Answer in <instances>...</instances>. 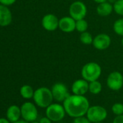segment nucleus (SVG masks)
I'll return each mask as SVG.
<instances>
[{"label": "nucleus", "instance_id": "a211bd4d", "mask_svg": "<svg viewBox=\"0 0 123 123\" xmlns=\"http://www.w3.org/2000/svg\"><path fill=\"white\" fill-rule=\"evenodd\" d=\"M101 90H102V85L98 80L89 82L88 91L91 94H98L101 92Z\"/></svg>", "mask_w": 123, "mask_h": 123}, {"label": "nucleus", "instance_id": "bb28decb", "mask_svg": "<svg viewBox=\"0 0 123 123\" xmlns=\"http://www.w3.org/2000/svg\"><path fill=\"white\" fill-rule=\"evenodd\" d=\"M51 120L48 118L47 117H42L40 120H39V123H51Z\"/></svg>", "mask_w": 123, "mask_h": 123}, {"label": "nucleus", "instance_id": "2f4dec72", "mask_svg": "<svg viewBox=\"0 0 123 123\" xmlns=\"http://www.w3.org/2000/svg\"><path fill=\"white\" fill-rule=\"evenodd\" d=\"M121 45H122V46L123 47V37H122V40H121Z\"/></svg>", "mask_w": 123, "mask_h": 123}, {"label": "nucleus", "instance_id": "1a4fd4ad", "mask_svg": "<svg viewBox=\"0 0 123 123\" xmlns=\"http://www.w3.org/2000/svg\"><path fill=\"white\" fill-rule=\"evenodd\" d=\"M107 84L109 89L112 91H118L123 86V76L119 71L110 73L107 79Z\"/></svg>", "mask_w": 123, "mask_h": 123}, {"label": "nucleus", "instance_id": "ddd939ff", "mask_svg": "<svg viewBox=\"0 0 123 123\" xmlns=\"http://www.w3.org/2000/svg\"><path fill=\"white\" fill-rule=\"evenodd\" d=\"M89 82L81 79L75 81L72 85V92L73 94L84 96L88 91Z\"/></svg>", "mask_w": 123, "mask_h": 123}, {"label": "nucleus", "instance_id": "7ed1b4c3", "mask_svg": "<svg viewBox=\"0 0 123 123\" xmlns=\"http://www.w3.org/2000/svg\"><path fill=\"white\" fill-rule=\"evenodd\" d=\"M101 67L96 62L86 63L81 69V76L88 82L96 81L101 75Z\"/></svg>", "mask_w": 123, "mask_h": 123}, {"label": "nucleus", "instance_id": "9d476101", "mask_svg": "<svg viewBox=\"0 0 123 123\" xmlns=\"http://www.w3.org/2000/svg\"><path fill=\"white\" fill-rule=\"evenodd\" d=\"M112 44L111 37L106 33H100L94 37L93 46L99 50H104L109 48Z\"/></svg>", "mask_w": 123, "mask_h": 123}, {"label": "nucleus", "instance_id": "7c9ffc66", "mask_svg": "<svg viewBox=\"0 0 123 123\" xmlns=\"http://www.w3.org/2000/svg\"><path fill=\"white\" fill-rule=\"evenodd\" d=\"M117 0H107V1H109V3H111L112 4H114L115 2H116Z\"/></svg>", "mask_w": 123, "mask_h": 123}, {"label": "nucleus", "instance_id": "b1692460", "mask_svg": "<svg viewBox=\"0 0 123 123\" xmlns=\"http://www.w3.org/2000/svg\"><path fill=\"white\" fill-rule=\"evenodd\" d=\"M72 123H92L90 122V120L87 118V117H76L74 119Z\"/></svg>", "mask_w": 123, "mask_h": 123}, {"label": "nucleus", "instance_id": "9b49d317", "mask_svg": "<svg viewBox=\"0 0 123 123\" xmlns=\"http://www.w3.org/2000/svg\"><path fill=\"white\" fill-rule=\"evenodd\" d=\"M59 18L54 14H46L41 19L43 28L49 32H53L59 29Z\"/></svg>", "mask_w": 123, "mask_h": 123}, {"label": "nucleus", "instance_id": "473e14b6", "mask_svg": "<svg viewBox=\"0 0 123 123\" xmlns=\"http://www.w3.org/2000/svg\"><path fill=\"white\" fill-rule=\"evenodd\" d=\"M31 123H40L39 122H36V121H34V122H32Z\"/></svg>", "mask_w": 123, "mask_h": 123}, {"label": "nucleus", "instance_id": "2eb2a0df", "mask_svg": "<svg viewBox=\"0 0 123 123\" xmlns=\"http://www.w3.org/2000/svg\"><path fill=\"white\" fill-rule=\"evenodd\" d=\"M6 117L7 119L11 123H15L20 120V118L21 117L20 107L15 105L9 106L7 110Z\"/></svg>", "mask_w": 123, "mask_h": 123}, {"label": "nucleus", "instance_id": "f257e3e1", "mask_svg": "<svg viewBox=\"0 0 123 123\" xmlns=\"http://www.w3.org/2000/svg\"><path fill=\"white\" fill-rule=\"evenodd\" d=\"M63 106L66 113L74 118L86 115L90 105L88 99L80 95H70L64 102Z\"/></svg>", "mask_w": 123, "mask_h": 123}, {"label": "nucleus", "instance_id": "c756f323", "mask_svg": "<svg viewBox=\"0 0 123 123\" xmlns=\"http://www.w3.org/2000/svg\"><path fill=\"white\" fill-rule=\"evenodd\" d=\"M28 123V122H26L25 120H18V121H17V122H15V123Z\"/></svg>", "mask_w": 123, "mask_h": 123}, {"label": "nucleus", "instance_id": "20e7f679", "mask_svg": "<svg viewBox=\"0 0 123 123\" xmlns=\"http://www.w3.org/2000/svg\"><path fill=\"white\" fill-rule=\"evenodd\" d=\"M88 13V9L84 2L77 0L73 1L69 7V14L75 20L85 19Z\"/></svg>", "mask_w": 123, "mask_h": 123}, {"label": "nucleus", "instance_id": "412c9836", "mask_svg": "<svg viewBox=\"0 0 123 123\" xmlns=\"http://www.w3.org/2000/svg\"><path fill=\"white\" fill-rule=\"evenodd\" d=\"M88 22L85 19L76 20L75 30H77L78 32H79L80 33L86 32L88 30Z\"/></svg>", "mask_w": 123, "mask_h": 123}, {"label": "nucleus", "instance_id": "aec40b11", "mask_svg": "<svg viewBox=\"0 0 123 123\" xmlns=\"http://www.w3.org/2000/svg\"><path fill=\"white\" fill-rule=\"evenodd\" d=\"M113 30L119 36H123V18L117 19L113 24Z\"/></svg>", "mask_w": 123, "mask_h": 123}, {"label": "nucleus", "instance_id": "dca6fc26", "mask_svg": "<svg viewBox=\"0 0 123 123\" xmlns=\"http://www.w3.org/2000/svg\"><path fill=\"white\" fill-rule=\"evenodd\" d=\"M113 11V4H112L109 1L98 4V6L96 7V13L101 17H107L110 15Z\"/></svg>", "mask_w": 123, "mask_h": 123}, {"label": "nucleus", "instance_id": "4be33fe9", "mask_svg": "<svg viewBox=\"0 0 123 123\" xmlns=\"http://www.w3.org/2000/svg\"><path fill=\"white\" fill-rule=\"evenodd\" d=\"M113 9L117 14L123 16V0H117L113 4Z\"/></svg>", "mask_w": 123, "mask_h": 123}, {"label": "nucleus", "instance_id": "f8f14e48", "mask_svg": "<svg viewBox=\"0 0 123 123\" xmlns=\"http://www.w3.org/2000/svg\"><path fill=\"white\" fill-rule=\"evenodd\" d=\"M76 20L70 16L62 17L59 21V29L65 33H70L75 30Z\"/></svg>", "mask_w": 123, "mask_h": 123}, {"label": "nucleus", "instance_id": "5701e85b", "mask_svg": "<svg viewBox=\"0 0 123 123\" xmlns=\"http://www.w3.org/2000/svg\"><path fill=\"white\" fill-rule=\"evenodd\" d=\"M112 112L116 115H123V104L122 103H115L112 107Z\"/></svg>", "mask_w": 123, "mask_h": 123}, {"label": "nucleus", "instance_id": "4468645a", "mask_svg": "<svg viewBox=\"0 0 123 123\" xmlns=\"http://www.w3.org/2000/svg\"><path fill=\"white\" fill-rule=\"evenodd\" d=\"M12 20V14L9 8L0 4V26L7 27L9 25Z\"/></svg>", "mask_w": 123, "mask_h": 123}, {"label": "nucleus", "instance_id": "cd10ccee", "mask_svg": "<svg viewBox=\"0 0 123 123\" xmlns=\"http://www.w3.org/2000/svg\"><path fill=\"white\" fill-rule=\"evenodd\" d=\"M0 123H11L7 118L1 117L0 118Z\"/></svg>", "mask_w": 123, "mask_h": 123}, {"label": "nucleus", "instance_id": "0eeeda50", "mask_svg": "<svg viewBox=\"0 0 123 123\" xmlns=\"http://www.w3.org/2000/svg\"><path fill=\"white\" fill-rule=\"evenodd\" d=\"M21 117L28 123L36 121L38 117V110L34 104L30 102L23 103L20 107Z\"/></svg>", "mask_w": 123, "mask_h": 123}, {"label": "nucleus", "instance_id": "6e6552de", "mask_svg": "<svg viewBox=\"0 0 123 123\" xmlns=\"http://www.w3.org/2000/svg\"><path fill=\"white\" fill-rule=\"evenodd\" d=\"M51 90L54 99L59 102H64L70 95L66 85L61 82L54 84L52 86Z\"/></svg>", "mask_w": 123, "mask_h": 123}, {"label": "nucleus", "instance_id": "f3484780", "mask_svg": "<svg viewBox=\"0 0 123 123\" xmlns=\"http://www.w3.org/2000/svg\"><path fill=\"white\" fill-rule=\"evenodd\" d=\"M34 92L35 91L33 90V87L28 84L23 85L22 86H21L20 89V94L21 97L25 99H30L33 98L34 95Z\"/></svg>", "mask_w": 123, "mask_h": 123}, {"label": "nucleus", "instance_id": "393cba45", "mask_svg": "<svg viewBox=\"0 0 123 123\" xmlns=\"http://www.w3.org/2000/svg\"><path fill=\"white\" fill-rule=\"evenodd\" d=\"M17 0H0V4L9 6L16 2Z\"/></svg>", "mask_w": 123, "mask_h": 123}, {"label": "nucleus", "instance_id": "c85d7f7f", "mask_svg": "<svg viewBox=\"0 0 123 123\" xmlns=\"http://www.w3.org/2000/svg\"><path fill=\"white\" fill-rule=\"evenodd\" d=\"M93 1H95V2L97 3V4H100V3H102V2L107 1V0H93Z\"/></svg>", "mask_w": 123, "mask_h": 123}, {"label": "nucleus", "instance_id": "39448f33", "mask_svg": "<svg viewBox=\"0 0 123 123\" xmlns=\"http://www.w3.org/2000/svg\"><path fill=\"white\" fill-rule=\"evenodd\" d=\"M66 114L64 106L54 103L50 105L46 110V115L52 122H59L63 120Z\"/></svg>", "mask_w": 123, "mask_h": 123}, {"label": "nucleus", "instance_id": "72a5a7b5", "mask_svg": "<svg viewBox=\"0 0 123 123\" xmlns=\"http://www.w3.org/2000/svg\"><path fill=\"white\" fill-rule=\"evenodd\" d=\"M103 123L102 122H99V123Z\"/></svg>", "mask_w": 123, "mask_h": 123}, {"label": "nucleus", "instance_id": "f03ea898", "mask_svg": "<svg viewBox=\"0 0 123 123\" xmlns=\"http://www.w3.org/2000/svg\"><path fill=\"white\" fill-rule=\"evenodd\" d=\"M33 99L38 107L46 108L52 104L54 97L51 89L47 87H40L35 90Z\"/></svg>", "mask_w": 123, "mask_h": 123}, {"label": "nucleus", "instance_id": "6ab92c4d", "mask_svg": "<svg viewBox=\"0 0 123 123\" xmlns=\"http://www.w3.org/2000/svg\"><path fill=\"white\" fill-rule=\"evenodd\" d=\"M94 37L91 32L86 31L80 33V41L84 45H91L93 43Z\"/></svg>", "mask_w": 123, "mask_h": 123}, {"label": "nucleus", "instance_id": "423d86ee", "mask_svg": "<svg viewBox=\"0 0 123 123\" xmlns=\"http://www.w3.org/2000/svg\"><path fill=\"white\" fill-rule=\"evenodd\" d=\"M86 115L87 118L92 123L102 122L107 117V111L101 106L95 105L89 107Z\"/></svg>", "mask_w": 123, "mask_h": 123}, {"label": "nucleus", "instance_id": "a878e982", "mask_svg": "<svg viewBox=\"0 0 123 123\" xmlns=\"http://www.w3.org/2000/svg\"><path fill=\"white\" fill-rule=\"evenodd\" d=\"M112 123H123V115L116 116Z\"/></svg>", "mask_w": 123, "mask_h": 123}]
</instances>
